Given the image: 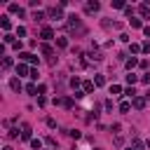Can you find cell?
I'll return each instance as SVG.
<instances>
[{"mask_svg": "<svg viewBox=\"0 0 150 150\" xmlns=\"http://www.w3.org/2000/svg\"><path fill=\"white\" fill-rule=\"evenodd\" d=\"M68 28H70L73 33H80V35L84 33V26H82L80 16H75V14H73V16H68Z\"/></svg>", "mask_w": 150, "mask_h": 150, "instance_id": "obj_1", "label": "cell"}, {"mask_svg": "<svg viewBox=\"0 0 150 150\" xmlns=\"http://www.w3.org/2000/svg\"><path fill=\"white\" fill-rule=\"evenodd\" d=\"M54 103H56V105H61V108H73V98H70V96H63V98H54Z\"/></svg>", "mask_w": 150, "mask_h": 150, "instance_id": "obj_2", "label": "cell"}, {"mask_svg": "<svg viewBox=\"0 0 150 150\" xmlns=\"http://www.w3.org/2000/svg\"><path fill=\"white\" fill-rule=\"evenodd\" d=\"M49 16H52L54 21H61V19H63V12H61V7H52V9H49Z\"/></svg>", "mask_w": 150, "mask_h": 150, "instance_id": "obj_3", "label": "cell"}, {"mask_svg": "<svg viewBox=\"0 0 150 150\" xmlns=\"http://www.w3.org/2000/svg\"><path fill=\"white\" fill-rule=\"evenodd\" d=\"M131 105H134L136 110H143V108H145V96H136V98L131 101Z\"/></svg>", "mask_w": 150, "mask_h": 150, "instance_id": "obj_4", "label": "cell"}, {"mask_svg": "<svg viewBox=\"0 0 150 150\" xmlns=\"http://www.w3.org/2000/svg\"><path fill=\"white\" fill-rule=\"evenodd\" d=\"M30 134H33L30 124H21V138H23V141H30Z\"/></svg>", "mask_w": 150, "mask_h": 150, "instance_id": "obj_5", "label": "cell"}, {"mask_svg": "<svg viewBox=\"0 0 150 150\" xmlns=\"http://www.w3.org/2000/svg\"><path fill=\"white\" fill-rule=\"evenodd\" d=\"M40 38H42V40H52V38H54V30H52L49 26H45V28L40 30Z\"/></svg>", "mask_w": 150, "mask_h": 150, "instance_id": "obj_6", "label": "cell"}, {"mask_svg": "<svg viewBox=\"0 0 150 150\" xmlns=\"http://www.w3.org/2000/svg\"><path fill=\"white\" fill-rule=\"evenodd\" d=\"M19 59H21V61H28V63H38V56H33V54H28V52H21Z\"/></svg>", "mask_w": 150, "mask_h": 150, "instance_id": "obj_7", "label": "cell"}, {"mask_svg": "<svg viewBox=\"0 0 150 150\" xmlns=\"http://www.w3.org/2000/svg\"><path fill=\"white\" fill-rule=\"evenodd\" d=\"M9 87H12L14 91H21V80H19V77H12V80H9Z\"/></svg>", "mask_w": 150, "mask_h": 150, "instance_id": "obj_8", "label": "cell"}, {"mask_svg": "<svg viewBox=\"0 0 150 150\" xmlns=\"http://www.w3.org/2000/svg\"><path fill=\"white\" fill-rule=\"evenodd\" d=\"M136 66H141L136 56H131V59H127V68H129V73H131V68H136Z\"/></svg>", "mask_w": 150, "mask_h": 150, "instance_id": "obj_9", "label": "cell"}, {"mask_svg": "<svg viewBox=\"0 0 150 150\" xmlns=\"http://www.w3.org/2000/svg\"><path fill=\"white\" fill-rule=\"evenodd\" d=\"M26 73H30V68H28L26 63H19V66H16V75H26Z\"/></svg>", "mask_w": 150, "mask_h": 150, "instance_id": "obj_10", "label": "cell"}, {"mask_svg": "<svg viewBox=\"0 0 150 150\" xmlns=\"http://www.w3.org/2000/svg\"><path fill=\"white\" fill-rule=\"evenodd\" d=\"M0 26H2V30H9V28H12V23H9L7 16H0Z\"/></svg>", "mask_w": 150, "mask_h": 150, "instance_id": "obj_11", "label": "cell"}, {"mask_svg": "<svg viewBox=\"0 0 150 150\" xmlns=\"http://www.w3.org/2000/svg\"><path fill=\"white\" fill-rule=\"evenodd\" d=\"M30 148L33 150H42V141L40 138H30Z\"/></svg>", "mask_w": 150, "mask_h": 150, "instance_id": "obj_12", "label": "cell"}, {"mask_svg": "<svg viewBox=\"0 0 150 150\" xmlns=\"http://www.w3.org/2000/svg\"><path fill=\"white\" fill-rule=\"evenodd\" d=\"M98 7H101V5H98L96 0H91V2L87 5V12H98Z\"/></svg>", "mask_w": 150, "mask_h": 150, "instance_id": "obj_13", "label": "cell"}, {"mask_svg": "<svg viewBox=\"0 0 150 150\" xmlns=\"http://www.w3.org/2000/svg\"><path fill=\"white\" fill-rule=\"evenodd\" d=\"M94 87H96L94 82H84V89H82V91H84V94H91V91H94Z\"/></svg>", "mask_w": 150, "mask_h": 150, "instance_id": "obj_14", "label": "cell"}, {"mask_svg": "<svg viewBox=\"0 0 150 150\" xmlns=\"http://www.w3.org/2000/svg\"><path fill=\"white\" fill-rule=\"evenodd\" d=\"M124 96H129V98L134 101V98H136V89H134V87H129V89H124Z\"/></svg>", "mask_w": 150, "mask_h": 150, "instance_id": "obj_15", "label": "cell"}, {"mask_svg": "<svg viewBox=\"0 0 150 150\" xmlns=\"http://www.w3.org/2000/svg\"><path fill=\"white\" fill-rule=\"evenodd\" d=\"M129 110H131V103L122 101V103H120V112H129Z\"/></svg>", "mask_w": 150, "mask_h": 150, "instance_id": "obj_16", "label": "cell"}, {"mask_svg": "<svg viewBox=\"0 0 150 150\" xmlns=\"http://www.w3.org/2000/svg\"><path fill=\"white\" fill-rule=\"evenodd\" d=\"M138 12H141V16H148V14H150V7H148V5H141Z\"/></svg>", "mask_w": 150, "mask_h": 150, "instance_id": "obj_17", "label": "cell"}, {"mask_svg": "<svg viewBox=\"0 0 150 150\" xmlns=\"http://www.w3.org/2000/svg\"><path fill=\"white\" fill-rule=\"evenodd\" d=\"M2 40H5V45H14V42H16V40H14V35H9V33H5V38H2Z\"/></svg>", "mask_w": 150, "mask_h": 150, "instance_id": "obj_18", "label": "cell"}, {"mask_svg": "<svg viewBox=\"0 0 150 150\" xmlns=\"http://www.w3.org/2000/svg\"><path fill=\"white\" fill-rule=\"evenodd\" d=\"M56 45H59L61 49H66V47H68V40H66V38H56Z\"/></svg>", "mask_w": 150, "mask_h": 150, "instance_id": "obj_19", "label": "cell"}, {"mask_svg": "<svg viewBox=\"0 0 150 150\" xmlns=\"http://www.w3.org/2000/svg\"><path fill=\"white\" fill-rule=\"evenodd\" d=\"M127 82H129V84H136V82H138V75L129 73V75H127Z\"/></svg>", "mask_w": 150, "mask_h": 150, "instance_id": "obj_20", "label": "cell"}, {"mask_svg": "<svg viewBox=\"0 0 150 150\" xmlns=\"http://www.w3.org/2000/svg\"><path fill=\"white\" fill-rule=\"evenodd\" d=\"M94 84H96V87H103V84H105L103 75H96V77H94Z\"/></svg>", "mask_w": 150, "mask_h": 150, "instance_id": "obj_21", "label": "cell"}, {"mask_svg": "<svg viewBox=\"0 0 150 150\" xmlns=\"http://www.w3.org/2000/svg\"><path fill=\"white\" fill-rule=\"evenodd\" d=\"M26 91H28L30 96H35V94H38V87H35V84H26Z\"/></svg>", "mask_w": 150, "mask_h": 150, "instance_id": "obj_22", "label": "cell"}, {"mask_svg": "<svg viewBox=\"0 0 150 150\" xmlns=\"http://www.w3.org/2000/svg\"><path fill=\"white\" fill-rule=\"evenodd\" d=\"M112 7H115V9H124V7H127V5H124V2H122V0H112Z\"/></svg>", "mask_w": 150, "mask_h": 150, "instance_id": "obj_23", "label": "cell"}, {"mask_svg": "<svg viewBox=\"0 0 150 150\" xmlns=\"http://www.w3.org/2000/svg\"><path fill=\"white\" fill-rule=\"evenodd\" d=\"M129 23H131V28H141V26H143L141 19H129Z\"/></svg>", "mask_w": 150, "mask_h": 150, "instance_id": "obj_24", "label": "cell"}, {"mask_svg": "<svg viewBox=\"0 0 150 150\" xmlns=\"http://www.w3.org/2000/svg\"><path fill=\"white\" fill-rule=\"evenodd\" d=\"M138 52H143V45H136V42H134V45H131V54H138Z\"/></svg>", "mask_w": 150, "mask_h": 150, "instance_id": "obj_25", "label": "cell"}, {"mask_svg": "<svg viewBox=\"0 0 150 150\" xmlns=\"http://www.w3.org/2000/svg\"><path fill=\"white\" fill-rule=\"evenodd\" d=\"M2 68H5V70H7V68H12V59H9V56H5V59H2Z\"/></svg>", "mask_w": 150, "mask_h": 150, "instance_id": "obj_26", "label": "cell"}, {"mask_svg": "<svg viewBox=\"0 0 150 150\" xmlns=\"http://www.w3.org/2000/svg\"><path fill=\"white\" fill-rule=\"evenodd\" d=\"M120 91H122L120 84H112V87H110V94H120Z\"/></svg>", "mask_w": 150, "mask_h": 150, "instance_id": "obj_27", "label": "cell"}, {"mask_svg": "<svg viewBox=\"0 0 150 150\" xmlns=\"http://www.w3.org/2000/svg\"><path fill=\"white\" fill-rule=\"evenodd\" d=\"M33 19H35V21H42V19H45V14H42V12H35V14H33Z\"/></svg>", "mask_w": 150, "mask_h": 150, "instance_id": "obj_28", "label": "cell"}, {"mask_svg": "<svg viewBox=\"0 0 150 150\" xmlns=\"http://www.w3.org/2000/svg\"><path fill=\"white\" fill-rule=\"evenodd\" d=\"M16 35H19V38H23V35H26V28H23V26H19V28H16Z\"/></svg>", "mask_w": 150, "mask_h": 150, "instance_id": "obj_29", "label": "cell"}, {"mask_svg": "<svg viewBox=\"0 0 150 150\" xmlns=\"http://www.w3.org/2000/svg\"><path fill=\"white\" fill-rule=\"evenodd\" d=\"M40 49H42V54H52V47H49V45H42Z\"/></svg>", "mask_w": 150, "mask_h": 150, "instance_id": "obj_30", "label": "cell"}, {"mask_svg": "<svg viewBox=\"0 0 150 150\" xmlns=\"http://www.w3.org/2000/svg\"><path fill=\"white\" fill-rule=\"evenodd\" d=\"M70 84L73 87H80V77H70Z\"/></svg>", "mask_w": 150, "mask_h": 150, "instance_id": "obj_31", "label": "cell"}, {"mask_svg": "<svg viewBox=\"0 0 150 150\" xmlns=\"http://www.w3.org/2000/svg\"><path fill=\"white\" fill-rule=\"evenodd\" d=\"M19 136V129H9V138H16Z\"/></svg>", "mask_w": 150, "mask_h": 150, "instance_id": "obj_32", "label": "cell"}, {"mask_svg": "<svg viewBox=\"0 0 150 150\" xmlns=\"http://www.w3.org/2000/svg\"><path fill=\"white\" fill-rule=\"evenodd\" d=\"M141 82H143V84H150V75H143V77H141Z\"/></svg>", "mask_w": 150, "mask_h": 150, "instance_id": "obj_33", "label": "cell"}, {"mask_svg": "<svg viewBox=\"0 0 150 150\" xmlns=\"http://www.w3.org/2000/svg\"><path fill=\"white\" fill-rule=\"evenodd\" d=\"M143 52H150V40H148V42H143Z\"/></svg>", "mask_w": 150, "mask_h": 150, "instance_id": "obj_34", "label": "cell"}, {"mask_svg": "<svg viewBox=\"0 0 150 150\" xmlns=\"http://www.w3.org/2000/svg\"><path fill=\"white\" fill-rule=\"evenodd\" d=\"M143 33H145V35L150 38V26H143Z\"/></svg>", "mask_w": 150, "mask_h": 150, "instance_id": "obj_35", "label": "cell"}, {"mask_svg": "<svg viewBox=\"0 0 150 150\" xmlns=\"http://www.w3.org/2000/svg\"><path fill=\"white\" fill-rule=\"evenodd\" d=\"M145 98H150V89H148V91H145Z\"/></svg>", "mask_w": 150, "mask_h": 150, "instance_id": "obj_36", "label": "cell"}, {"mask_svg": "<svg viewBox=\"0 0 150 150\" xmlns=\"http://www.w3.org/2000/svg\"><path fill=\"white\" fill-rule=\"evenodd\" d=\"M127 150H134V145H129V148H127Z\"/></svg>", "mask_w": 150, "mask_h": 150, "instance_id": "obj_37", "label": "cell"}, {"mask_svg": "<svg viewBox=\"0 0 150 150\" xmlns=\"http://www.w3.org/2000/svg\"><path fill=\"white\" fill-rule=\"evenodd\" d=\"M5 150H12V148H9V145H7V148H5Z\"/></svg>", "mask_w": 150, "mask_h": 150, "instance_id": "obj_38", "label": "cell"}]
</instances>
